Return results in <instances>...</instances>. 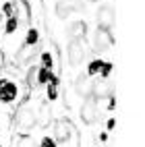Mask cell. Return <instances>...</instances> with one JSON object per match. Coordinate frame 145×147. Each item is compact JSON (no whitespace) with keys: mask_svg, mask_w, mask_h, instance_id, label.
<instances>
[{"mask_svg":"<svg viewBox=\"0 0 145 147\" xmlns=\"http://www.w3.org/2000/svg\"><path fill=\"white\" fill-rule=\"evenodd\" d=\"M77 8H81V2L79 0H58V4H56V15L64 19V17H69L73 11H77Z\"/></svg>","mask_w":145,"mask_h":147,"instance_id":"cell-9","label":"cell"},{"mask_svg":"<svg viewBox=\"0 0 145 147\" xmlns=\"http://www.w3.org/2000/svg\"><path fill=\"white\" fill-rule=\"evenodd\" d=\"M31 56H33V46H23L21 50H19V62H27V60H31Z\"/></svg>","mask_w":145,"mask_h":147,"instance_id":"cell-14","label":"cell"},{"mask_svg":"<svg viewBox=\"0 0 145 147\" xmlns=\"http://www.w3.org/2000/svg\"><path fill=\"white\" fill-rule=\"evenodd\" d=\"M52 79V73H50V68H37V73H35V81L37 83H48Z\"/></svg>","mask_w":145,"mask_h":147,"instance_id":"cell-13","label":"cell"},{"mask_svg":"<svg viewBox=\"0 0 145 147\" xmlns=\"http://www.w3.org/2000/svg\"><path fill=\"white\" fill-rule=\"evenodd\" d=\"M112 95V85L102 79V81H95L91 85V97H95V100H102V97H110Z\"/></svg>","mask_w":145,"mask_h":147,"instance_id":"cell-10","label":"cell"},{"mask_svg":"<svg viewBox=\"0 0 145 147\" xmlns=\"http://www.w3.org/2000/svg\"><path fill=\"white\" fill-rule=\"evenodd\" d=\"M110 71H112V64H108V62H104V66H102V77H108L110 75Z\"/></svg>","mask_w":145,"mask_h":147,"instance_id":"cell-23","label":"cell"},{"mask_svg":"<svg viewBox=\"0 0 145 147\" xmlns=\"http://www.w3.org/2000/svg\"><path fill=\"white\" fill-rule=\"evenodd\" d=\"M48 120H50V106H42V110H40V124H48Z\"/></svg>","mask_w":145,"mask_h":147,"instance_id":"cell-17","label":"cell"},{"mask_svg":"<svg viewBox=\"0 0 145 147\" xmlns=\"http://www.w3.org/2000/svg\"><path fill=\"white\" fill-rule=\"evenodd\" d=\"M13 15L17 19V23H21V25H27L29 23V19H31V11H29L27 0H15V2H13Z\"/></svg>","mask_w":145,"mask_h":147,"instance_id":"cell-2","label":"cell"},{"mask_svg":"<svg viewBox=\"0 0 145 147\" xmlns=\"http://www.w3.org/2000/svg\"><path fill=\"white\" fill-rule=\"evenodd\" d=\"M40 147H56V143H54L52 139H46V137H44V141H42Z\"/></svg>","mask_w":145,"mask_h":147,"instance_id":"cell-24","label":"cell"},{"mask_svg":"<svg viewBox=\"0 0 145 147\" xmlns=\"http://www.w3.org/2000/svg\"><path fill=\"white\" fill-rule=\"evenodd\" d=\"M85 33H87V25L83 23V21H77V23H73L71 27H69V35L73 37V40H83L85 37Z\"/></svg>","mask_w":145,"mask_h":147,"instance_id":"cell-12","label":"cell"},{"mask_svg":"<svg viewBox=\"0 0 145 147\" xmlns=\"http://www.w3.org/2000/svg\"><path fill=\"white\" fill-rule=\"evenodd\" d=\"M73 131H75V126L71 124V120H66V118H62V120H58L56 124H54V137L60 143H64V141H69L71 139V135H73Z\"/></svg>","mask_w":145,"mask_h":147,"instance_id":"cell-4","label":"cell"},{"mask_svg":"<svg viewBox=\"0 0 145 147\" xmlns=\"http://www.w3.org/2000/svg\"><path fill=\"white\" fill-rule=\"evenodd\" d=\"M102 66H104L102 60H93V62H89V66H87V77H93V75L102 73Z\"/></svg>","mask_w":145,"mask_h":147,"instance_id":"cell-16","label":"cell"},{"mask_svg":"<svg viewBox=\"0 0 145 147\" xmlns=\"http://www.w3.org/2000/svg\"><path fill=\"white\" fill-rule=\"evenodd\" d=\"M85 60V50H83V44L79 40H73L69 46V62L71 66H79Z\"/></svg>","mask_w":145,"mask_h":147,"instance_id":"cell-5","label":"cell"},{"mask_svg":"<svg viewBox=\"0 0 145 147\" xmlns=\"http://www.w3.org/2000/svg\"><path fill=\"white\" fill-rule=\"evenodd\" d=\"M81 118L83 122L91 124L95 122V118H98V106H95V97H85V104L81 106Z\"/></svg>","mask_w":145,"mask_h":147,"instance_id":"cell-3","label":"cell"},{"mask_svg":"<svg viewBox=\"0 0 145 147\" xmlns=\"http://www.w3.org/2000/svg\"><path fill=\"white\" fill-rule=\"evenodd\" d=\"M114 19H116V15H114V6H110V4L102 6L100 11H98V23H100L102 29H112Z\"/></svg>","mask_w":145,"mask_h":147,"instance_id":"cell-7","label":"cell"},{"mask_svg":"<svg viewBox=\"0 0 145 147\" xmlns=\"http://www.w3.org/2000/svg\"><path fill=\"white\" fill-rule=\"evenodd\" d=\"M15 97H17V85L6 79H0V102L11 104Z\"/></svg>","mask_w":145,"mask_h":147,"instance_id":"cell-8","label":"cell"},{"mask_svg":"<svg viewBox=\"0 0 145 147\" xmlns=\"http://www.w3.org/2000/svg\"><path fill=\"white\" fill-rule=\"evenodd\" d=\"M35 42H37V31H35V29H31L29 35H27V46H35Z\"/></svg>","mask_w":145,"mask_h":147,"instance_id":"cell-19","label":"cell"},{"mask_svg":"<svg viewBox=\"0 0 145 147\" xmlns=\"http://www.w3.org/2000/svg\"><path fill=\"white\" fill-rule=\"evenodd\" d=\"M37 118H35V114L29 110V108H21L19 110V116H17V126H19V131L21 133H27V131H31L33 126H35Z\"/></svg>","mask_w":145,"mask_h":147,"instance_id":"cell-1","label":"cell"},{"mask_svg":"<svg viewBox=\"0 0 145 147\" xmlns=\"http://www.w3.org/2000/svg\"><path fill=\"white\" fill-rule=\"evenodd\" d=\"M114 44V37H112V29H98L95 31V40H93V46L95 50H106Z\"/></svg>","mask_w":145,"mask_h":147,"instance_id":"cell-6","label":"cell"},{"mask_svg":"<svg viewBox=\"0 0 145 147\" xmlns=\"http://www.w3.org/2000/svg\"><path fill=\"white\" fill-rule=\"evenodd\" d=\"M91 81H89V77H79L77 79V83H75V93L77 95H83V97H89L91 95Z\"/></svg>","mask_w":145,"mask_h":147,"instance_id":"cell-11","label":"cell"},{"mask_svg":"<svg viewBox=\"0 0 145 147\" xmlns=\"http://www.w3.org/2000/svg\"><path fill=\"white\" fill-rule=\"evenodd\" d=\"M4 13H6V17H15V15H13V4H11V2L4 4Z\"/></svg>","mask_w":145,"mask_h":147,"instance_id":"cell-25","label":"cell"},{"mask_svg":"<svg viewBox=\"0 0 145 147\" xmlns=\"http://www.w3.org/2000/svg\"><path fill=\"white\" fill-rule=\"evenodd\" d=\"M17 25H19V23H17V19H15V17H8L6 27H4V29H6V33H15V31H17Z\"/></svg>","mask_w":145,"mask_h":147,"instance_id":"cell-18","label":"cell"},{"mask_svg":"<svg viewBox=\"0 0 145 147\" xmlns=\"http://www.w3.org/2000/svg\"><path fill=\"white\" fill-rule=\"evenodd\" d=\"M19 147H37L33 139H29V137H25V139H21V143H19Z\"/></svg>","mask_w":145,"mask_h":147,"instance_id":"cell-21","label":"cell"},{"mask_svg":"<svg viewBox=\"0 0 145 147\" xmlns=\"http://www.w3.org/2000/svg\"><path fill=\"white\" fill-rule=\"evenodd\" d=\"M75 106V91H66V108H73Z\"/></svg>","mask_w":145,"mask_h":147,"instance_id":"cell-20","label":"cell"},{"mask_svg":"<svg viewBox=\"0 0 145 147\" xmlns=\"http://www.w3.org/2000/svg\"><path fill=\"white\" fill-rule=\"evenodd\" d=\"M42 62H44V68H52V56L50 54H44L42 56Z\"/></svg>","mask_w":145,"mask_h":147,"instance_id":"cell-22","label":"cell"},{"mask_svg":"<svg viewBox=\"0 0 145 147\" xmlns=\"http://www.w3.org/2000/svg\"><path fill=\"white\" fill-rule=\"evenodd\" d=\"M48 97H50V100H56L58 97V79L56 77H52V79L48 81Z\"/></svg>","mask_w":145,"mask_h":147,"instance_id":"cell-15","label":"cell"}]
</instances>
